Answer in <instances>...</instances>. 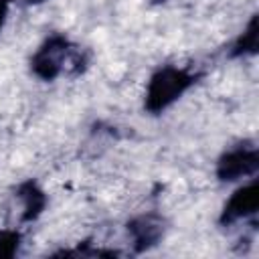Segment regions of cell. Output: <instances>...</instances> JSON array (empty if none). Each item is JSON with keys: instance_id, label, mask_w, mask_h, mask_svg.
<instances>
[{"instance_id": "obj_6", "label": "cell", "mask_w": 259, "mask_h": 259, "mask_svg": "<svg viewBox=\"0 0 259 259\" xmlns=\"http://www.w3.org/2000/svg\"><path fill=\"white\" fill-rule=\"evenodd\" d=\"M16 198L20 200V221L22 223H32L36 221L45 208H47V192L34 182V180H24L22 184H18L16 188Z\"/></svg>"}, {"instance_id": "obj_8", "label": "cell", "mask_w": 259, "mask_h": 259, "mask_svg": "<svg viewBox=\"0 0 259 259\" xmlns=\"http://www.w3.org/2000/svg\"><path fill=\"white\" fill-rule=\"evenodd\" d=\"M20 241H22V237L16 229H2L0 231V255L12 257L18 251Z\"/></svg>"}, {"instance_id": "obj_10", "label": "cell", "mask_w": 259, "mask_h": 259, "mask_svg": "<svg viewBox=\"0 0 259 259\" xmlns=\"http://www.w3.org/2000/svg\"><path fill=\"white\" fill-rule=\"evenodd\" d=\"M42 2H47V0H24V4H42Z\"/></svg>"}, {"instance_id": "obj_9", "label": "cell", "mask_w": 259, "mask_h": 259, "mask_svg": "<svg viewBox=\"0 0 259 259\" xmlns=\"http://www.w3.org/2000/svg\"><path fill=\"white\" fill-rule=\"evenodd\" d=\"M8 10H10V0H0V30H2L4 24H6Z\"/></svg>"}, {"instance_id": "obj_2", "label": "cell", "mask_w": 259, "mask_h": 259, "mask_svg": "<svg viewBox=\"0 0 259 259\" xmlns=\"http://www.w3.org/2000/svg\"><path fill=\"white\" fill-rule=\"evenodd\" d=\"M198 79H200V73L190 67L162 65L148 79L146 95H144V109L150 115L164 113L190 87H194L198 83Z\"/></svg>"}, {"instance_id": "obj_1", "label": "cell", "mask_w": 259, "mask_h": 259, "mask_svg": "<svg viewBox=\"0 0 259 259\" xmlns=\"http://www.w3.org/2000/svg\"><path fill=\"white\" fill-rule=\"evenodd\" d=\"M87 53L73 45L69 36L55 32L42 40V45L30 57V71L40 81H55L63 73L81 75L87 69Z\"/></svg>"}, {"instance_id": "obj_7", "label": "cell", "mask_w": 259, "mask_h": 259, "mask_svg": "<svg viewBox=\"0 0 259 259\" xmlns=\"http://www.w3.org/2000/svg\"><path fill=\"white\" fill-rule=\"evenodd\" d=\"M257 38H259V24H257V14H253L251 20L247 22L245 30L235 38L229 55L235 57V59L253 57L257 53Z\"/></svg>"}, {"instance_id": "obj_3", "label": "cell", "mask_w": 259, "mask_h": 259, "mask_svg": "<svg viewBox=\"0 0 259 259\" xmlns=\"http://www.w3.org/2000/svg\"><path fill=\"white\" fill-rule=\"evenodd\" d=\"M259 170V152L257 146L249 140L235 144L233 148L225 150L219 160L214 174L221 182H237L243 178H253Z\"/></svg>"}, {"instance_id": "obj_4", "label": "cell", "mask_w": 259, "mask_h": 259, "mask_svg": "<svg viewBox=\"0 0 259 259\" xmlns=\"http://www.w3.org/2000/svg\"><path fill=\"white\" fill-rule=\"evenodd\" d=\"M257 208H259V182L253 176L247 184L239 186L229 196V200L225 202V206L221 210L219 223L223 227H233L241 221H247V219L255 217Z\"/></svg>"}, {"instance_id": "obj_11", "label": "cell", "mask_w": 259, "mask_h": 259, "mask_svg": "<svg viewBox=\"0 0 259 259\" xmlns=\"http://www.w3.org/2000/svg\"><path fill=\"white\" fill-rule=\"evenodd\" d=\"M152 4H164V2H168V0H150Z\"/></svg>"}, {"instance_id": "obj_5", "label": "cell", "mask_w": 259, "mask_h": 259, "mask_svg": "<svg viewBox=\"0 0 259 259\" xmlns=\"http://www.w3.org/2000/svg\"><path fill=\"white\" fill-rule=\"evenodd\" d=\"M125 229H127V237L132 241L134 253H146L164 239L166 219L160 212L150 210V212H142V214L134 217Z\"/></svg>"}]
</instances>
